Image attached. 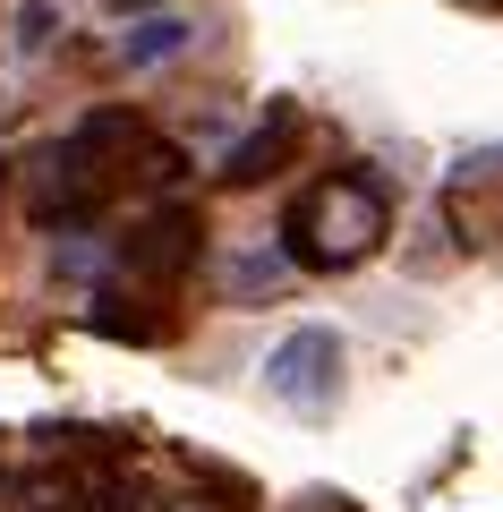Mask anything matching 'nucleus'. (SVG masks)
Masks as SVG:
<instances>
[{
    "label": "nucleus",
    "instance_id": "nucleus-1",
    "mask_svg": "<svg viewBox=\"0 0 503 512\" xmlns=\"http://www.w3.org/2000/svg\"><path fill=\"white\" fill-rule=\"evenodd\" d=\"M180 171H188V154L171 146L145 111L103 103V111H86V120L43 154L26 205H35V222L69 231V222H94V214H111V205H128V197H162Z\"/></svg>",
    "mask_w": 503,
    "mask_h": 512
},
{
    "label": "nucleus",
    "instance_id": "nucleus-2",
    "mask_svg": "<svg viewBox=\"0 0 503 512\" xmlns=\"http://www.w3.org/2000/svg\"><path fill=\"white\" fill-rule=\"evenodd\" d=\"M384 231H393V188L376 171H359V163L316 171L282 214V248L307 274H350V265H367L384 248Z\"/></svg>",
    "mask_w": 503,
    "mask_h": 512
},
{
    "label": "nucleus",
    "instance_id": "nucleus-3",
    "mask_svg": "<svg viewBox=\"0 0 503 512\" xmlns=\"http://www.w3.org/2000/svg\"><path fill=\"white\" fill-rule=\"evenodd\" d=\"M265 376H273V402L324 419V410L342 402V333H333V325H299V333L265 359Z\"/></svg>",
    "mask_w": 503,
    "mask_h": 512
},
{
    "label": "nucleus",
    "instance_id": "nucleus-4",
    "mask_svg": "<svg viewBox=\"0 0 503 512\" xmlns=\"http://www.w3.org/2000/svg\"><path fill=\"white\" fill-rule=\"evenodd\" d=\"M290 146H299V111H290V103H273L265 120H256L248 137L231 146V163H222V180H231V188H256V180H273V163H282Z\"/></svg>",
    "mask_w": 503,
    "mask_h": 512
},
{
    "label": "nucleus",
    "instance_id": "nucleus-5",
    "mask_svg": "<svg viewBox=\"0 0 503 512\" xmlns=\"http://www.w3.org/2000/svg\"><path fill=\"white\" fill-rule=\"evenodd\" d=\"M180 52H188V18H171V9H162V18H137L128 43H120L128 69H154V60H180Z\"/></svg>",
    "mask_w": 503,
    "mask_h": 512
},
{
    "label": "nucleus",
    "instance_id": "nucleus-6",
    "mask_svg": "<svg viewBox=\"0 0 503 512\" xmlns=\"http://www.w3.org/2000/svg\"><path fill=\"white\" fill-rule=\"evenodd\" d=\"M307 512H350V504H307Z\"/></svg>",
    "mask_w": 503,
    "mask_h": 512
},
{
    "label": "nucleus",
    "instance_id": "nucleus-7",
    "mask_svg": "<svg viewBox=\"0 0 503 512\" xmlns=\"http://www.w3.org/2000/svg\"><path fill=\"white\" fill-rule=\"evenodd\" d=\"M111 9H137V0H111Z\"/></svg>",
    "mask_w": 503,
    "mask_h": 512
},
{
    "label": "nucleus",
    "instance_id": "nucleus-8",
    "mask_svg": "<svg viewBox=\"0 0 503 512\" xmlns=\"http://www.w3.org/2000/svg\"><path fill=\"white\" fill-rule=\"evenodd\" d=\"M0 188H9V171H0Z\"/></svg>",
    "mask_w": 503,
    "mask_h": 512
}]
</instances>
